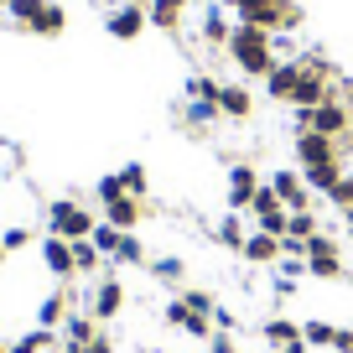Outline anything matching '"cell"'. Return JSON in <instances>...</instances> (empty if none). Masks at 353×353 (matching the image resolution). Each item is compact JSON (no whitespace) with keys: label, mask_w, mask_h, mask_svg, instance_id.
I'll return each instance as SVG.
<instances>
[{"label":"cell","mask_w":353,"mask_h":353,"mask_svg":"<svg viewBox=\"0 0 353 353\" xmlns=\"http://www.w3.org/2000/svg\"><path fill=\"white\" fill-rule=\"evenodd\" d=\"M223 52H229L250 78H265L270 68H276V32H265V26H244V21H239Z\"/></svg>","instance_id":"obj_1"},{"label":"cell","mask_w":353,"mask_h":353,"mask_svg":"<svg viewBox=\"0 0 353 353\" xmlns=\"http://www.w3.org/2000/svg\"><path fill=\"white\" fill-rule=\"evenodd\" d=\"M296 130H317V135H332L343 151H353V114L343 99H327V104H312V110H296Z\"/></svg>","instance_id":"obj_2"},{"label":"cell","mask_w":353,"mask_h":353,"mask_svg":"<svg viewBox=\"0 0 353 353\" xmlns=\"http://www.w3.org/2000/svg\"><path fill=\"white\" fill-rule=\"evenodd\" d=\"M239 21L244 26H265V32H296L301 26V6L296 0H244Z\"/></svg>","instance_id":"obj_3"},{"label":"cell","mask_w":353,"mask_h":353,"mask_svg":"<svg viewBox=\"0 0 353 353\" xmlns=\"http://www.w3.org/2000/svg\"><path fill=\"white\" fill-rule=\"evenodd\" d=\"M47 229L52 234H63V239H88V234L99 229V219L83 208V203H73V198H57L52 208H47Z\"/></svg>","instance_id":"obj_4"},{"label":"cell","mask_w":353,"mask_h":353,"mask_svg":"<svg viewBox=\"0 0 353 353\" xmlns=\"http://www.w3.org/2000/svg\"><path fill=\"white\" fill-rule=\"evenodd\" d=\"M296 156H301V172L307 166H327V161H343V145L332 135H317V130H296Z\"/></svg>","instance_id":"obj_5"},{"label":"cell","mask_w":353,"mask_h":353,"mask_svg":"<svg viewBox=\"0 0 353 353\" xmlns=\"http://www.w3.org/2000/svg\"><path fill=\"white\" fill-rule=\"evenodd\" d=\"M307 270L322 281H338L343 276V260H338V244L327 239V234H312L307 239Z\"/></svg>","instance_id":"obj_6"},{"label":"cell","mask_w":353,"mask_h":353,"mask_svg":"<svg viewBox=\"0 0 353 353\" xmlns=\"http://www.w3.org/2000/svg\"><path fill=\"white\" fill-rule=\"evenodd\" d=\"M296 83H301V52L296 57H281L270 73H265V88H270V99H296Z\"/></svg>","instance_id":"obj_7"},{"label":"cell","mask_w":353,"mask_h":353,"mask_svg":"<svg viewBox=\"0 0 353 353\" xmlns=\"http://www.w3.org/2000/svg\"><path fill=\"white\" fill-rule=\"evenodd\" d=\"M42 265L52 270L57 281L78 276V265H73V239H63V234H47V239H42Z\"/></svg>","instance_id":"obj_8"},{"label":"cell","mask_w":353,"mask_h":353,"mask_svg":"<svg viewBox=\"0 0 353 353\" xmlns=\"http://www.w3.org/2000/svg\"><path fill=\"white\" fill-rule=\"evenodd\" d=\"M120 307H125V291H120V281H114V276H104L99 286L88 291V312H94L99 322H110Z\"/></svg>","instance_id":"obj_9"},{"label":"cell","mask_w":353,"mask_h":353,"mask_svg":"<svg viewBox=\"0 0 353 353\" xmlns=\"http://www.w3.org/2000/svg\"><path fill=\"white\" fill-rule=\"evenodd\" d=\"M141 219H145V203H141V198H130V192H120V198L104 203V223H114V229H125V234H130Z\"/></svg>","instance_id":"obj_10"},{"label":"cell","mask_w":353,"mask_h":353,"mask_svg":"<svg viewBox=\"0 0 353 353\" xmlns=\"http://www.w3.org/2000/svg\"><path fill=\"white\" fill-rule=\"evenodd\" d=\"M166 322H172V327H182L188 338H213V317L192 312L188 301H172V307H166Z\"/></svg>","instance_id":"obj_11"},{"label":"cell","mask_w":353,"mask_h":353,"mask_svg":"<svg viewBox=\"0 0 353 353\" xmlns=\"http://www.w3.org/2000/svg\"><path fill=\"white\" fill-rule=\"evenodd\" d=\"M260 192V176H254V166H229V208H250V198Z\"/></svg>","instance_id":"obj_12"},{"label":"cell","mask_w":353,"mask_h":353,"mask_svg":"<svg viewBox=\"0 0 353 353\" xmlns=\"http://www.w3.org/2000/svg\"><path fill=\"white\" fill-rule=\"evenodd\" d=\"M270 188H276V198L286 203L291 213H296V208H312V203H307V182H301V172H276V176H270Z\"/></svg>","instance_id":"obj_13"},{"label":"cell","mask_w":353,"mask_h":353,"mask_svg":"<svg viewBox=\"0 0 353 353\" xmlns=\"http://www.w3.org/2000/svg\"><path fill=\"white\" fill-rule=\"evenodd\" d=\"M145 21H151V16H145V6H120V11L110 16V37H114V42H130V37H141Z\"/></svg>","instance_id":"obj_14"},{"label":"cell","mask_w":353,"mask_h":353,"mask_svg":"<svg viewBox=\"0 0 353 353\" xmlns=\"http://www.w3.org/2000/svg\"><path fill=\"white\" fill-rule=\"evenodd\" d=\"M244 260H250V265H276L281 260V239H276V234H250V239H244Z\"/></svg>","instance_id":"obj_15"},{"label":"cell","mask_w":353,"mask_h":353,"mask_svg":"<svg viewBox=\"0 0 353 353\" xmlns=\"http://www.w3.org/2000/svg\"><path fill=\"white\" fill-rule=\"evenodd\" d=\"M182 11H188V0H151V6H145L151 26H161V32H176V26H182Z\"/></svg>","instance_id":"obj_16"},{"label":"cell","mask_w":353,"mask_h":353,"mask_svg":"<svg viewBox=\"0 0 353 353\" xmlns=\"http://www.w3.org/2000/svg\"><path fill=\"white\" fill-rule=\"evenodd\" d=\"M219 110L229 114V120H250L254 99H250V94H244L239 83H223V88H219Z\"/></svg>","instance_id":"obj_17"},{"label":"cell","mask_w":353,"mask_h":353,"mask_svg":"<svg viewBox=\"0 0 353 353\" xmlns=\"http://www.w3.org/2000/svg\"><path fill=\"white\" fill-rule=\"evenodd\" d=\"M343 176H348V172H343V161H327V166H307V188H312V192H332V188L343 182Z\"/></svg>","instance_id":"obj_18"},{"label":"cell","mask_w":353,"mask_h":353,"mask_svg":"<svg viewBox=\"0 0 353 353\" xmlns=\"http://www.w3.org/2000/svg\"><path fill=\"white\" fill-rule=\"evenodd\" d=\"M68 26V16H63V6H57V0H47L42 11H37V21H32V32L37 37H57Z\"/></svg>","instance_id":"obj_19"},{"label":"cell","mask_w":353,"mask_h":353,"mask_svg":"<svg viewBox=\"0 0 353 353\" xmlns=\"http://www.w3.org/2000/svg\"><path fill=\"white\" fill-rule=\"evenodd\" d=\"M99 338V317L94 312H83V317H68V348H78V343H94Z\"/></svg>","instance_id":"obj_20"},{"label":"cell","mask_w":353,"mask_h":353,"mask_svg":"<svg viewBox=\"0 0 353 353\" xmlns=\"http://www.w3.org/2000/svg\"><path fill=\"white\" fill-rule=\"evenodd\" d=\"M260 332H265V343H270V348H286V343L301 338V327H296V322H286V317H270Z\"/></svg>","instance_id":"obj_21"},{"label":"cell","mask_w":353,"mask_h":353,"mask_svg":"<svg viewBox=\"0 0 353 353\" xmlns=\"http://www.w3.org/2000/svg\"><path fill=\"white\" fill-rule=\"evenodd\" d=\"M203 37H208V42H213V47H229V37H234V26H229V21H223V11H219V6H213V11H208V16H203Z\"/></svg>","instance_id":"obj_22"},{"label":"cell","mask_w":353,"mask_h":353,"mask_svg":"<svg viewBox=\"0 0 353 353\" xmlns=\"http://www.w3.org/2000/svg\"><path fill=\"white\" fill-rule=\"evenodd\" d=\"M37 322H42V327H57V322H68V296H63V291H52V296L37 307Z\"/></svg>","instance_id":"obj_23"},{"label":"cell","mask_w":353,"mask_h":353,"mask_svg":"<svg viewBox=\"0 0 353 353\" xmlns=\"http://www.w3.org/2000/svg\"><path fill=\"white\" fill-rule=\"evenodd\" d=\"M73 265H78V276L99 270V244L94 239H73Z\"/></svg>","instance_id":"obj_24"},{"label":"cell","mask_w":353,"mask_h":353,"mask_svg":"<svg viewBox=\"0 0 353 353\" xmlns=\"http://www.w3.org/2000/svg\"><path fill=\"white\" fill-rule=\"evenodd\" d=\"M312 234H317L312 208H296V213H291V223H286V239H312Z\"/></svg>","instance_id":"obj_25"},{"label":"cell","mask_w":353,"mask_h":353,"mask_svg":"<svg viewBox=\"0 0 353 353\" xmlns=\"http://www.w3.org/2000/svg\"><path fill=\"white\" fill-rule=\"evenodd\" d=\"M88 239L99 244V254H110V260H114V250H120V239H125V229H114V223H99V229L88 234Z\"/></svg>","instance_id":"obj_26"},{"label":"cell","mask_w":353,"mask_h":353,"mask_svg":"<svg viewBox=\"0 0 353 353\" xmlns=\"http://www.w3.org/2000/svg\"><path fill=\"white\" fill-rule=\"evenodd\" d=\"M219 104H208V99H188V125H219Z\"/></svg>","instance_id":"obj_27"},{"label":"cell","mask_w":353,"mask_h":353,"mask_svg":"<svg viewBox=\"0 0 353 353\" xmlns=\"http://www.w3.org/2000/svg\"><path fill=\"white\" fill-rule=\"evenodd\" d=\"M301 338H307L312 348H332V338H338V327H332V322H307V327H301Z\"/></svg>","instance_id":"obj_28"},{"label":"cell","mask_w":353,"mask_h":353,"mask_svg":"<svg viewBox=\"0 0 353 353\" xmlns=\"http://www.w3.org/2000/svg\"><path fill=\"white\" fill-rule=\"evenodd\" d=\"M120 188L130 192V198H145V166H141V161H130V166L120 172Z\"/></svg>","instance_id":"obj_29"},{"label":"cell","mask_w":353,"mask_h":353,"mask_svg":"<svg viewBox=\"0 0 353 353\" xmlns=\"http://www.w3.org/2000/svg\"><path fill=\"white\" fill-rule=\"evenodd\" d=\"M42 348H52V327H37V332H26V338H16L11 353H42Z\"/></svg>","instance_id":"obj_30"},{"label":"cell","mask_w":353,"mask_h":353,"mask_svg":"<svg viewBox=\"0 0 353 353\" xmlns=\"http://www.w3.org/2000/svg\"><path fill=\"white\" fill-rule=\"evenodd\" d=\"M42 6H47V0H11V21L32 32V21H37V11H42Z\"/></svg>","instance_id":"obj_31"},{"label":"cell","mask_w":353,"mask_h":353,"mask_svg":"<svg viewBox=\"0 0 353 353\" xmlns=\"http://www.w3.org/2000/svg\"><path fill=\"white\" fill-rule=\"evenodd\" d=\"M213 234H219V244H229V250H244V229H239V219H229V213H223V223Z\"/></svg>","instance_id":"obj_32"},{"label":"cell","mask_w":353,"mask_h":353,"mask_svg":"<svg viewBox=\"0 0 353 353\" xmlns=\"http://www.w3.org/2000/svg\"><path fill=\"white\" fill-rule=\"evenodd\" d=\"M114 260H120V265H141V260H145L141 239H135V234H125V239H120V250H114Z\"/></svg>","instance_id":"obj_33"},{"label":"cell","mask_w":353,"mask_h":353,"mask_svg":"<svg viewBox=\"0 0 353 353\" xmlns=\"http://www.w3.org/2000/svg\"><path fill=\"white\" fill-rule=\"evenodd\" d=\"M327 198H332V203H338V208H343V213H348V208H353V172H348V176H343V182H338V188H332V192H327Z\"/></svg>","instance_id":"obj_34"},{"label":"cell","mask_w":353,"mask_h":353,"mask_svg":"<svg viewBox=\"0 0 353 353\" xmlns=\"http://www.w3.org/2000/svg\"><path fill=\"white\" fill-rule=\"evenodd\" d=\"M151 270H156L161 281H182V260H172V254H166V260H156Z\"/></svg>","instance_id":"obj_35"},{"label":"cell","mask_w":353,"mask_h":353,"mask_svg":"<svg viewBox=\"0 0 353 353\" xmlns=\"http://www.w3.org/2000/svg\"><path fill=\"white\" fill-rule=\"evenodd\" d=\"M182 301H188L192 312H203V317H213V296H208V291H188Z\"/></svg>","instance_id":"obj_36"},{"label":"cell","mask_w":353,"mask_h":353,"mask_svg":"<svg viewBox=\"0 0 353 353\" xmlns=\"http://www.w3.org/2000/svg\"><path fill=\"white\" fill-rule=\"evenodd\" d=\"M26 239H32V234H26L21 223H16V229H6V234H0V244H6V254H11V250H21Z\"/></svg>","instance_id":"obj_37"},{"label":"cell","mask_w":353,"mask_h":353,"mask_svg":"<svg viewBox=\"0 0 353 353\" xmlns=\"http://www.w3.org/2000/svg\"><path fill=\"white\" fill-rule=\"evenodd\" d=\"M120 176H99V203H110V198H120Z\"/></svg>","instance_id":"obj_38"},{"label":"cell","mask_w":353,"mask_h":353,"mask_svg":"<svg viewBox=\"0 0 353 353\" xmlns=\"http://www.w3.org/2000/svg\"><path fill=\"white\" fill-rule=\"evenodd\" d=\"M68 353H114V348H110V338H104V332H99V338H94V343H78V348H68Z\"/></svg>","instance_id":"obj_39"},{"label":"cell","mask_w":353,"mask_h":353,"mask_svg":"<svg viewBox=\"0 0 353 353\" xmlns=\"http://www.w3.org/2000/svg\"><path fill=\"white\" fill-rule=\"evenodd\" d=\"M208 348H213V353H234V338H229V332H213Z\"/></svg>","instance_id":"obj_40"},{"label":"cell","mask_w":353,"mask_h":353,"mask_svg":"<svg viewBox=\"0 0 353 353\" xmlns=\"http://www.w3.org/2000/svg\"><path fill=\"white\" fill-rule=\"evenodd\" d=\"M332 348H338V353H353V332H348V327H338V338H332Z\"/></svg>","instance_id":"obj_41"},{"label":"cell","mask_w":353,"mask_h":353,"mask_svg":"<svg viewBox=\"0 0 353 353\" xmlns=\"http://www.w3.org/2000/svg\"><path fill=\"white\" fill-rule=\"evenodd\" d=\"M307 348H312V343H307V338H296V343H286L281 353H307Z\"/></svg>","instance_id":"obj_42"},{"label":"cell","mask_w":353,"mask_h":353,"mask_svg":"<svg viewBox=\"0 0 353 353\" xmlns=\"http://www.w3.org/2000/svg\"><path fill=\"white\" fill-rule=\"evenodd\" d=\"M219 6H234V11H239V6H244V0H219Z\"/></svg>","instance_id":"obj_43"},{"label":"cell","mask_w":353,"mask_h":353,"mask_svg":"<svg viewBox=\"0 0 353 353\" xmlns=\"http://www.w3.org/2000/svg\"><path fill=\"white\" fill-rule=\"evenodd\" d=\"M130 6H151V0H130Z\"/></svg>","instance_id":"obj_44"},{"label":"cell","mask_w":353,"mask_h":353,"mask_svg":"<svg viewBox=\"0 0 353 353\" xmlns=\"http://www.w3.org/2000/svg\"><path fill=\"white\" fill-rule=\"evenodd\" d=\"M0 6H6V11H11V0H0Z\"/></svg>","instance_id":"obj_45"},{"label":"cell","mask_w":353,"mask_h":353,"mask_svg":"<svg viewBox=\"0 0 353 353\" xmlns=\"http://www.w3.org/2000/svg\"><path fill=\"white\" fill-rule=\"evenodd\" d=\"M110 6H120V0H110Z\"/></svg>","instance_id":"obj_46"},{"label":"cell","mask_w":353,"mask_h":353,"mask_svg":"<svg viewBox=\"0 0 353 353\" xmlns=\"http://www.w3.org/2000/svg\"><path fill=\"white\" fill-rule=\"evenodd\" d=\"M0 353H6V348H0Z\"/></svg>","instance_id":"obj_47"},{"label":"cell","mask_w":353,"mask_h":353,"mask_svg":"<svg viewBox=\"0 0 353 353\" xmlns=\"http://www.w3.org/2000/svg\"><path fill=\"white\" fill-rule=\"evenodd\" d=\"M348 234H353V229H348Z\"/></svg>","instance_id":"obj_48"}]
</instances>
